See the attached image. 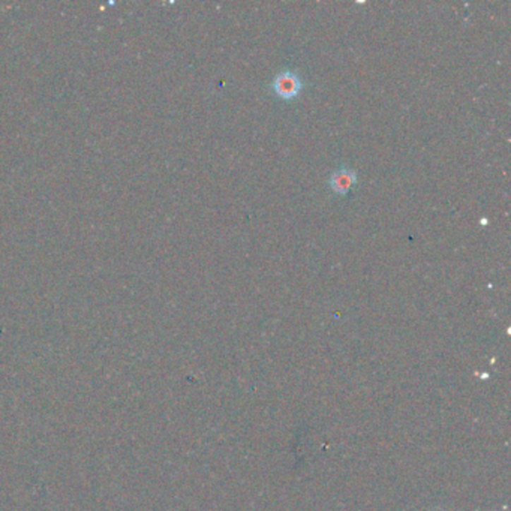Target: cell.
I'll return each mask as SVG.
<instances>
[{
  "label": "cell",
  "instance_id": "obj_1",
  "mask_svg": "<svg viewBox=\"0 0 511 511\" xmlns=\"http://www.w3.org/2000/svg\"><path fill=\"white\" fill-rule=\"evenodd\" d=\"M273 92L276 96L284 101H293L300 95L303 89V83L300 77L293 71L279 72L272 83Z\"/></svg>",
  "mask_w": 511,
  "mask_h": 511
},
{
  "label": "cell",
  "instance_id": "obj_2",
  "mask_svg": "<svg viewBox=\"0 0 511 511\" xmlns=\"http://www.w3.org/2000/svg\"><path fill=\"white\" fill-rule=\"evenodd\" d=\"M357 184V172L351 168H340L328 180V186L337 196H347L351 188Z\"/></svg>",
  "mask_w": 511,
  "mask_h": 511
}]
</instances>
